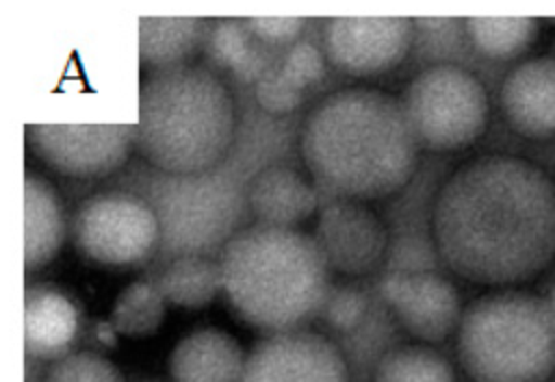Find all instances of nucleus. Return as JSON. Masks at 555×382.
I'll return each mask as SVG.
<instances>
[{"label":"nucleus","instance_id":"bb28decb","mask_svg":"<svg viewBox=\"0 0 555 382\" xmlns=\"http://www.w3.org/2000/svg\"><path fill=\"white\" fill-rule=\"evenodd\" d=\"M278 69L293 87H297L299 91H306L308 87L323 80L325 54L312 43L297 41L278 61Z\"/></svg>","mask_w":555,"mask_h":382},{"label":"nucleus","instance_id":"4468645a","mask_svg":"<svg viewBox=\"0 0 555 382\" xmlns=\"http://www.w3.org/2000/svg\"><path fill=\"white\" fill-rule=\"evenodd\" d=\"M499 98L516 132L531 139L555 137V56L518 63L503 78Z\"/></svg>","mask_w":555,"mask_h":382},{"label":"nucleus","instance_id":"aec40b11","mask_svg":"<svg viewBox=\"0 0 555 382\" xmlns=\"http://www.w3.org/2000/svg\"><path fill=\"white\" fill-rule=\"evenodd\" d=\"M208 52L212 61L232 72L241 82L256 85L260 76L275 65L269 46L258 41L245 20L225 17L208 30Z\"/></svg>","mask_w":555,"mask_h":382},{"label":"nucleus","instance_id":"a878e982","mask_svg":"<svg viewBox=\"0 0 555 382\" xmlns=\"http://www.w3.org/2000/svg\"><path fill=\"white\" fill-rule=\"evenodd\" d=\"M366 308L369 297L362 289L353 284H340L330 286L317 317L325 328H332L334 332H351L364 321Z\"/></svg>","mask_w":555,"mask_h":382},{"label":"nucleus","instance_id":"423d86ee","mask_svg":"<svg viewBox=\"0 0 555 382\" xmlns=\"http://www.w3.org/2000/svg\"><path fill=\"white\" fill-rule=\"evenodd\" d=\"M247 187V184H245ZM160 219V254L208 256L238 232L247 189L236 187L219 167L197 176L163 174L156 198H145Z\"/></svg>","mask_w":555,"mask_h":382},{"label":"nucleus","instance_id":"f3484780","mask_svg":"<svg viewBox=\"0 0 555 382\" xmlns=\"http://www.w3.org/2000/svg\"><path fill=\"white\" fill-rule=\"evenodd\" d=\"M245 352L219 328H199L176 343L167 367L171 382H241Z\"/></svg>","mask_w":555,"mask_h":382},{"label":"nucleus","instance_id":"6ab92c4d","mask_svg":"<svg viewBox=\"0 0 555 382\" xmlns=\"http://www.w3.org/2000/svg\"><path fill=\"white\" fill-rule=\"evenodd\" d=\"M139 59L141 63L165 69L186 65V59L197 50L206 35L202 17L143 15L137 22Z\"/></svg>","mask_w":555,"mask_h":382},{"label":"nucleus","instance_id":"4be33fe9","mask_svg":"<svg viewBox=\"0 0 555 382\" xmlns=\"http://www.w3.org/2000/svg\"><path fill=\"white\" fill-rule=\"evenodd\" d=\"M470 43L490 59H512L527 50L540 30L527 15H473L464 20Z\"/></svg>","mask_w":555,"mask_h":382},{"label":"nucleus","instance_id":"f03ea898","mask_svg":"<svg viewBox=\"0 0 555 382\" xmlns=\"http://www.w3.org/2000/svg\"><path fill=\"white\" fill-rule=\"evenodd\" d=\"M301 156L334 200L369 202L401 191L414 176L418 143L401 100L377 89H343L306 119Z\"/></svg>","mask_w":555,"mask_h":382},{"label":"nucleus","instance_id":"393cba45","mask_svg":"<svg viewBox=\"0 0 555 382\" xmlns=\"http://www.w3.org/2000/svg\"><path fill=\"white\" fill-rule=\"evenodd\" d=\"M43 382H124L119 369L95 352H69L46 371Z\"/></svg>","mask_w":555,"mask_h":382},{"label":"nucleus","instance_id":"1a4fd4ad","mask_svg":"<svg viewBox=\"0 0 555 382\" xmlns=\"http://www.w3.org/2000/svg\"><path fill=\"white\" fill-rule=\"evenodd\" d=\"M28 141L54 171L93 178L117 171L134 148V124H33Z\"/></svg>","mask_w":555,"mask_h":382},{"label":"nucleus","instance_id":"dca6fc26","mask_svg":"<svg viewBox=\"0 0 555 382\" xmlns=\"http://www.w3.org/2000/svg\"><path fill=\"white\" fill-rule=\"evenodd\" d=\"M80 332L76 304L59 289L35 284L24 295V347L30 358L56 360L69 354Z\"/></svg>","mask_w":555,"mask_h":382},{"label":"nucleus","instance_id":"6e6552de","mask_svg":"<svg viewBox=\"0 0 555 382\" xmlns=\"http://www.w3.org/2000/svg\"><path fill=\"white\" fill-rule=\"evenodd\" d=\"M76 250L104 267H137L160 250V219L132 191H104L80 202L72 217Z\"/></svg>","mask_w":555,"mask_h":382},{"label":"nucleus","instance_id":"7ed1b4c3","mask_svg":"<svg viewBox=\"0 0 555 382\" xmlns=\"http://www.w3.org/2000/svg\"><path fill=\"white\" fill-rule=\"evenodd\" d=\"M234 135V100L210 69L186 63L143 78L134 148L160 174L197 176L219 167Z\"/></svg>","mask_w":555,"mask_h":382},{"label":"nucleus","instance_id":"9b49d317","mask_svg":"<svg viewBox=\"0 0 555 382\" xmlns=\"http://www.w3.org/2000/svg\"><path fill=\"white\" fill-rule=\"evenodd\" d=\"M377 291L414 339L440 343L457 332L464 310L455 284L444 276L429 269H390Z\"/></svg>","mask_w":555,"mask_h":382},{"label":"nucleus","instance_id":"5701e85b","mask_svg":"<svg viewBox=\"0 0 555 382\" xmlns=\"http://www.w3.org/2000/svg\"><path fill=\"white\" fill-rule=\"evenodd\" d=\"M167 310V300L152 280L130 282L115 300L111 330L128 339H145L158 332Z\"/></svg>","mask_w":555,"mask_h":382},{"label":"nucleus","instance_id":"c85d7f7f","mask_svg":"<svg viewBox=\"0 0 555 382\" xmlns=\"http://www.w3.org/2000/svg\"><path fill=\"white\" fill-rule=\"evenodd\" d=\"M245 24L254 33V37L264 46H286V43H295V39L301 35L306 26V17L254 15V17H245Z\"/></svg>","mask_w":555,"mask_h":382},{"label":"nucleus","instance_id":"c756f323","mask_svg":"<svg viewBox=\"0 0 555 382\" xmlns=\"http://www.w3.org/2000/svg\"><path fill=\"white\" fill-rule=\"evenodd\" d=\"M451 20L449 17H418L414 20V26H421V28H429V30H436V28H442L447 26Z\"/></svg>","mask_w":555,"mask_h":382},{"label":"nucleus","instance_id":"f257e3e1","mask_svg":"<svg viewBox=\"0 0 555 382\" xmlns=\"http://www.w3.org/2000/svg\"><path fill=\"white\" fill-rule=\"evenodd\" d=\"M431 234L442 263L468 282L533 280L555 260V180L522 156L473 158L438 189Z\"/></svg>","mask_w":555,"mask_h":382},{"label":"nucleus","instance_id":"ddd939ff","mask_svg":"<svg viewBox=\"0 0 555 382\" xmlns=\"http://www.w3.org/2000/svg\"><path fill=\"white\" fill-rule=\"evenodd\" d=\"M314 241L330 271L349 278L366 276L379 267L388 247L382 219L353 200H332L321 208Z\"/></svg>","mask_w":555,"mask_h":382},{"label":"nucleus","instance_id":"412c9836","mask_svg":"<svg viewBox=\"0 0 555 382\" xmlns=\"http://www.w3.org/2000/svg\"><path fill=\"white\" fill-rule=\"evenodd\" d=\"M154 282L167 304L180 308H204L223 291L219 260L193 254L169 258Z\"/></svg>","mask_w":555,"mask_h":382},{"label":"nucleus","instance_id":"0eeeda50","mask_svg":"<svg viewBox=\"0 0 555 382\" xmlns=\"http://www.w3.org/2000/svg\"><path fill=\"white\" fill-rule=\"evenodd\" d=\"M401 104L418 148L429 152H455L473 145L486 130L490 111L481 80L451 63L416 74Z\"/></svg>","mask_w":555,"mask_h":382},{"label":"nucleus","instance_id":"a211bd4d","mask_svg":"<svg viewBox=\"0 0 555 382\" xmlns=\"http://www.w3.org/2000/svg\"><path fill=\"white\" fill-rule=\"evenodd\" d=\"M67 237L63 204L54 187L26 171L24 176V267L26 271L48 265Z\"/></svg>","mask_w":555,"mask_h":382},{"label":"nucleus","instance_id":"39448f33","mask_svg":"<svg viewBox=\"0 0 555 382\" xmlns=\"http://www.w3.org/2000/svg\"><path fill=\"white\" fill-rule=\"evenodd\" d=\"M457 358L473 382H546L555 373V313L533 293H488L462 315Z\"/></svg>","mask_w":555,"mask_h":382},{"label":"nucleus","instance_id":"f8f14e48","mask_svg":"<svg viewBox=\"0 0 555 382\" xmlns=\"http://www.w3.org/2000/svg\"><path fill=\"white\" fill-rule=\"evenodd\" d=\"M241 382H349V371L327 336L297 328L254 345Z\"/></svg>","mask_w":555,"mask_h":382},{"label":"nucleus","instance_id":"cd10ccee","mask_svg":"<svg viewBox=\"0 0 555 382\" xmlns=\"http://www.w3.org/2000/svg\"><path fill=\"white\" fill-rule=\"evenodd\" d=\"M254 98L258 102V106L271 115V117H282L293 113L301 100H304V91H299L297 87H293L282 72L278 69V61L275 65H271L260 80L254 85Z\"/></svg>","mask_w":555,"mask_h":382},{"label":"nucleus","instance_id":"b1692460","mask_svg":"<svg viewBox=\"0 0 555 382\" xmlns=\"http://www.w3.org/2000/svg\"><path fill=\"white\" fill-rule=\"evenodd\" d=\"M373 382H455L449 360L427 345H401L386 352Z\"/></svg>","mask_w":555,"mask_h":382},{"label":"nucleus","instance_id":"9d476101","mask_svg":"<svg viewBox=\"0 0 555 382\" xmlns=\"http://www.w3.org/2000/svg\"><path fill=\"white\" fill-rule=\"evenodd\" d=\"M414 41L403 15H336L323 28L325 56L349 76H375L399 65Z\"/></svg>","mask_w":555,"mask_h":382},{"label":"nucleus","instance_id":"7c9ffc66","mask_svg":"<svg viewBox=\"0 0 555 382\" xmlns=\"http://www.w3.org/2000/svg\"><path fill=\"white\" fill-rule=\"evenodd\" d=\"M546 302H548V306H551V310L555 313V284L551 286V293H548V297H546Z\"/></svg>","mask_w":555,"mask_h":382},{"label":"nucleus","instance_id":"2eb2a0df","mask_svg":"<svg viewBox=\"0 0 555 382\" xmlns=\"http://www.w3.org/2000/svg\"><path fill=\"white\" fill-rule=\"evenodd\" d=\"M247 211L262 226L295 228L319 204L314 184L293 167L267 165L247 182Z\"/></svg>","mask_w":555,"mask_h":382},{"label":"nucleus","instance_id":"20e7f679","mask_svg":"<svg viewBox=\"0 0 555 382\" xmlns=\"http://www.w3.org/2000/svg\"><path fill=\"white\" fill-rule=\"evenodd\" d=\"M223 293L249 326L275 334L319 315L330 267L314 241L295 228H241L219 256Z\"/></svg>","mask_w":555,"mask_h":382}]
</instances>
